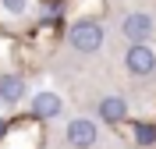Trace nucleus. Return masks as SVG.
<instances>
[{
  "instance_id": "nucleus-2",
  "label": "nucleus",
  "mask_w": 156,
  "mask_h": 149,
  "mask_svg": "<svg viewBox=\"0 0 156 149\" xmlns=\"http://www.w3.org/2000/svg\"><path fill=\"white\" fill-rule=\"evenodd\" d=\"M124 68L135 75V78H146L156 71V50H149L146 43H131L124 53Z\"/></svg>"
},
{
  "instance_id": "nucleus-6",
  "label": "nucleus",
  "mask_w": 156,
  "mask_h": 149,
  "mask_svg": "<svg viewBox=\"0 0 156 149\" xmlns=\"http://www.w3.org/2000/svg\"><path fill=\"white\" fill-rule=\"evenodd\" d=\"M96 114L107 121V124H117V121L128 117V103H124L121 96H103V99H99V107H96Z\"/></svg>"
},
{
  "instance_id": "nucleus-8",
  "label": "nucleus",
  "mask_w": 156,
  "mask_h": 149,
  "mask_svg": "<svg viewBox=\"0 0 156 149\" xmlns=\"http://www.w3.org/2000/svg\"><path fill=\"white\" fill-rule=\"evenodd\" d=\"M0 4L7 14H25V7H29V0H0Z\"/></svg>"
},
{
  "instance_id": "nucleus-5",
  "label": "nucleus",
  "mask_w": 156,
  "mask_h": 149,
  "mask_svg": "<svg viewBox=\"0 0 156 149\" xmlns=\"http://www.w3.org/2000/svg\"><path fill=\"white\" fill-rule=\"evenodd\" d=\"M60 110H64V103H60L57 92L43 89V92H36V96H32V114H36V117L53 121V117H60Z\"/></svg>"
},
{
  "instance_id": "nucleus-4",
  "label": "nucleus",
  "mask_w": 156,
  "mask_h": 149,
  "mask_svg": "<svg viewBox=\"0 0 156 149\" xmlns=\"http://www.w3.org/2000/svg\"><path fill=\"white\" fill-rule=\"evenodd\" d=\"M156 21L149 18V14H142V11H131V14H124V21H121V32H124L128 43H146L149 36H153Z\"/></svg>"
},
{
  "instance_id": "nucleus-7",
  "label": "nucleus",
  "mask_w": 156,
  "mask_h": 149,
  "mask_svg": "<svg viewBox=\"0 0 156 149\" xmlns=\"http://www.w3.org/2000/svg\"><path fill=\"white\" fill-rule=\"evenodd\" d=\"M25 96V78L21 75H0V99L4 103H21Z\"/></svg>"
},
{
  "instance_id": "nucleus-1",
  "label": "nucleus",
  "mask_w": 156,
  "mask_h": 149,
  "mask_svg": "<svg viewBox=\"0 0 156 149\" xmlns=\"http://www.w3.org/2000/svg\"><path fill=\"white\" fill-rule=\"evenodd\" d=\"M68 43L78 53H96V50L103 46V25L92 21V18H78L68 29Z\"/></svg>"
},
{
  "instance_id": "nucleus-9",
  "label": "nucleus",
  "mask_w": 156,
  "mask_h": 149,
  "mask_svg": "<svg viewBox=\"0 0 156 149\" xmlns=\"http://www.w3.org/2000/svg\"><path fill=\"white\" fill-rule=\"evenodd\" d=\"M0 107H4V99H0Z\"/></svg>"
},
{
  "instance_id": "nucleus-3",
  "label": "nucleus",
  "mask_w": 156,
  "mask_h": 149,
  "mask_svg": "<svg viewBox=\"0 0 156 149\" xmlns=\"http://www.w3.org/2000/svg\"><path fill=\"white\" fill-rule=\"evenodd\" d=\"M99 139V128H96V121H89V117H75L68 124V146L71 149H92Z\"/></svg>"
}]
</instances>
